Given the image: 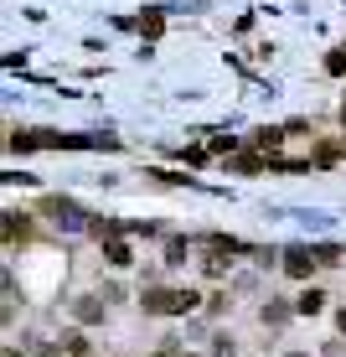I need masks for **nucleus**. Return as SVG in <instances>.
<instances>
[{"instance_id": "obj_6", "label": "nucleus", "mask_w": 346, "mask_h": 357, "mask_svg": "<svg viewBox=\"0 0 346 357\" xmlns=\"http://www.w3.org/2000/svg\"><path fill=\"white\" fill-rule=\"evenodd\" d=\"M294 311H300V316H315V311H326V295H320V290H305L300 301H294Z\"/></svg>"}, {"instance_id": "obj_13", "label": "nucleus", "mask_w": 346, "mask_h": 357, "mask_svg": "<svg viewBox=\"0 0 346 357\" xmlns=\"http://www.w3.org/2000/svg\"><path fill=\"white\" fill-rule=\"evenodd\" d=\"M315 254H320V264H341V249H336V243H320Z\"/></svg>"}, {"instance_id": "obj_14", "label": "nucleus", "mask_w": 346, "mask_h": 357, "mask_svg": "<svg viewBox=\"0 0 346 357\" xmlns=\"http://www.w3.org/2000/svg\"><path fill=\"white\" fill-rule=\"evenodd\" d=\"M63 342H68V352H72V357H88V342H83L78 331H72V337H63Z\"/></svg>"}, {"instance_id": "obj_11", "label": "nucleus", "mask_w": 346, "mask_h": 357, "mask_svg": "<svg viewBox=\"0 0 346 357\" xmlns=\"http://www.w3.org/2000/svg\"><path fill=\"white\" fill-rule=\"evenodd\" d=\"M279 140H284V130H258V135H253L258 151H279Z\"/></svg>"}, {"instance_id": "obj_19", "label": "nucleus", "mask_w": 346, "mask_h": 357, "mask_svg": "<svg viewBox=\"0 0 346 357\" xmlns=\"http://www.w3.org/2000/svg\"><path fill=\"white\" fill-rule=\"evenodd\" d=\"M155 357H171V352H155Z\"/></svg>"}, {"instance_id": "obj_8", "label": "nucleus", "mask_w": 346, "mask_h": 357, "mask_svg": "<svg viewBox=\"0 0 346 357\" xmlns=\"http://www.w3.org/2000/svg\"><path fill=\"white\" fill-rule=\"evenodd\" d=\"M26 233H31L26 218H21V213H6V238H10V243H16V238H26Z\"/></svg>"}, {"instance_id": "obj_12", "label": "nucleus", "mask_w": 346, "mask_h": 357, "mask_svg": "<svg viewBox=\"0 0 346 357\" xmlns=\"http://www.w3.org/2000/svg\"><path fill=\"white\" fill-rule=\"evenodd\" d=\"M166 264H187V243H181V238L166 243Z\"/></svg>"}, {"instance_id": "obj_9", "label": "nucleus", "mask_w": 346, "mask_h": 357, "mask_svg": "<svg viewBox=\"0 0 346 357\" xmlns=\"http://www.w3.org/2000/svg\"><path fill=\"white\" fill-rule=\"evenodd\" d=\"M140 31H145V36L155 42V36L166 31V16H160V10H150V16H140Z\"/></svg>"}, {"instance_id": "obj_20", "label": "nucleus", "mask_w": 346, "mask_h": 357, "mask_svg": "<svg viewBox=\"0 0 346 357\" xmlns=\"http://www.w3.org/2000/svg\"><path fill=\"white\" fill-rule=\"evenodd\" d=\"M290 357H305V352H290Z\"/></svg>"}, {"instance_id": "obj_1", "label": "nucleus", "mask_w": 346, "mask_h": 357, "mask_svg": "<svg viewBox=\"0 0 346 357\" xmlns=\"http://www.w3.org/2000/svg\"><path fill=\"white\" fill-rule=\"evenodd\" d=\"M196 305H202L196 290H150L145 295V311L150 316H191Z\"/></svg>"}, {"instance_id": "obj_7", "label": "nucleus", "mask_w": 346, "mask_h": 357, "mask_svg": "<svg viewBox=\"0 0 346 357\" xmlns=\"http://www.w3.org/2000/svg\"><path fill=\"white\" fill-rule=\"evenodd\" d=\"M290 311H294V305H284V301H269V305H264V326H284V321H290Z\"/></svg>"}, {"instance_id": "obj_17", "label": "nucleus", "mask_w": 346, "mask_h": 357, "mask_svg": "<svg viewBox=\"0 0 346 357\" xmlns=\"http://www.w3.org/2000/svg\"><path fill=\"white\" fill-rule=\"evenodd\" d=\"M336 326H341V331H346V311H341V316H336Z\"/></svg>"}, {"instance_id": "obj_2", "label": "nucleus", "mask_w": 346, "mask_h": 357, "mask_svg": "<svg viewBox=\"0 0 346 357\" xmlns=\"http://www.w3.org/2000/svg\"><path fill=\"white\" fill-rule=\"evenodd\" d=\"M42 213L52 218L57 228H68V233H88V213H83L78 202H68V197H47Z\"/></svg>"}, {"instance_id": "obj_10", "label": "nucleus", "mask_w": 346, "mask_h": 357, "mask_svg": "<svg viewBox=\"0 0 346 357\" xmlns=\"http://www.w3.org/2000/svg\"><path fill=\"white\" fill-rule=\"evenodd\" d=\"M326 73H331V78H346V42H341L336 52L326 57Z\"/></svg>"}, {"instance_id": "obj_4", "label": "nucleus", "mask_w": 346, "mask_h": 357, "mask_svg": "<svg viewBox=\"0 0 346 357\" xmlns=\"http://www.w3.org/2000/svg\"><path fill=\"white\" fill-rule=\"evenodd\" d=\"M104 259L114 264V269H125V264H134V254H129V243H119V238H109L104 243Z\"/></svg>"}, {"instance_id": "obj_3", "label": "nucleus", "mask_w": 346, "mask_h": 357, "mask_svg": "<svg viewBox=\"0 0 346 357\" xmlns=\"http://www.w3.org/2000/svg\"><path fill=\"white\" fill-rule=\"evenodd\" d=\"M320 264V254L315 249H305V243H294V249H284V275H294V280H310V269Z\"/></svg>"}, {"instance_id": "obj_5", "label": "nucleus", "mask_w": 346, "mask_h": 357, "mask_svg": "<svg viewBox=\"0 0 346 357\" xmlns=\"http://www.w3.org/2000/svg\"><path fill=\"white\" fill-rule=\"evenodd\" d=\"M72 316H78V321H104V305H98L93 295H83V301H72Z\"/></svg>"}, {"instance_id": "obj_15", "label": "nucleus", "mask_w": 346, "mask_h": 357, "mask_svg": "<svg viewBox=\"0 0 346 357\" xmlns=\"http://www.w3.org/2000/svg\"><path fill=\"white\" fill-rule=\"evenodd\" d=\"M238 171H243V176H253V171H264V161H258V155H238Z\"/></svg>"}, {"instance_id": "obj_18", "label": "nucleus", "mask_w": 346, "mask_h": 357, "mask_svg": "<svg viewBox=\"0 0 346 357\" xmlns=\"http://www.w3.org/2000/svg\"><path fill=\"white\" fill-rule=\"evenodd\" d=\"M181 357H196V352H181Z\"/></svg>"}, {"instance_id": "obj_16", "label": "nucleus", "mask_w": 346, "mask_h": 357, "mask_svg": "<svg viewBox=\"0 0 346 357\" xmlns=\"http://www.w3.org/2000/svg\"><path fill=\"white\" fill-rule=\"evenodd\" d=\"M212 357H233V337H212Z\"/></svg>"}]
</instances>
